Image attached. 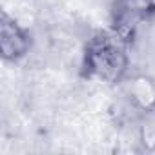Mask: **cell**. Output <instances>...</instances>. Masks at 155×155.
I'll return each mask as SVG.
<instances>
[{
    "mask_svg": "<svg viewBox=\"0 0 155 155\" xmlns=\"http://www.w3.org/2000/svg\"><path fill=\"white\" fill-rule=\"evenodd\" d=\"M137 142L142 151H155V110L139 113Z\"/></svg>",
    "mask_w": 155,
    "mask_h": 155,
    "instance_id": "cell-5",
    "label": "cell"
},
{
    "mask_svg": "<svg viewBox=\"0 0 155 155\" xmlns=\"http://www.w3.org/2000/svg\"><path fill=\"white\" fill-rule=\"evenodd\" d=\"M33 40L29 31L6 11L0 17V53L4 62H20L31 51Z\"/></svg>",
    "mask_w": 155,
    "mask_h": 155,
    "instance_id": "cell-3",
    "label": "cell"
},
{
    "mask_svg": "<svg viewBox=\"0 0 155 155\" xmlns=\"http://www.w3.org/2000/svg\"><path fill=\"white\" fill-rule=\"evenodd\" d=\"M155 0H113L110 18V29L124 40L128 46L133 44L137 31L142 24L153 20Z\"/></svg>",
    "mask_w": 155,
    "mask_h": 155,
    "instance_id": "cell-2",
    "label": "cell"
},
{
    "mask_svg": "<svg viewBox=\"0 0 155 155\" xmlns=\"http://www.w3.org/2000/svg\"><path fill=\"white\" fill-rule=\"evenodd\" d=\"M128 48L130 46L120 40L111 29L97 31L88 38L82 51V77L102 84L124 82L130 75Z\"/></svg>",
    "mask_w": 155,
    "mask_h": 155,
    "instance_id": "cell-1",
    "label": "cell"
},
{
    "mask_svg": "<svg viewBox=\"0 0 155 155\" xmlns=\"http://www.w3.org/2000/svg\"><path fill=\"white\" fill-rule=\"evenodd\" d=\"M126 97L139 113L155 110V79L148 73L126 77Z\"/></svg>",
    "mask_w": 155,
    "mask_h": 155,
    "instance_id": "cell-4",
    "label": "cell"
}]
</instances>
